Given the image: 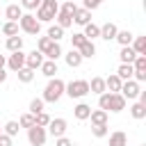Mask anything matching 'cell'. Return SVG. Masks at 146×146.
Returning <instances> with one entry per match:
<instances>
[{"label": "cell", "mask_w": 146, "mask_h": 146, "mask_svg": "<svg viewBox=\"0 0 146 146\" xmlns=\"http://www.w3.org/2000/svg\"><path fill=\"white\" fill-rule=\"evenodd\" d=\"M46 36H48L50 41H55V43H59V39L64 36V30H62L59 25H50V27H48V34H46Z\"/></svg>", "instance_id": "30"}, {"label": "cell", "mask_w": 146, "mask_h": 146, "mask_svg": "<svg viewBox=\"0 0 146 146\" xmlns=\"http://www.w3.org/2000/svg\"><path fill=\"white\" fill-rule=\"evenodd\" d=\"M130 114H132V119H137V121L146 119V105H141V103H132Z\"/></svg>", "instance_id": "29"}, {"label": "cell", "mask_w": 146, "mask_h": 146, "mask_svg": "<svg viewBox=\"0 0 146 146\" xmlns=\"http://www.w3.org/2000/svg\"><path fill=\"white\" fill-rule=\"evenodd\" d=\"M82 34H84V39H87V41H94V39H98V36H100V25H96V23H87Z\"/></svg>", "instance_id": "17"}, {"label": "cell", "mask_w": 146, "mask_h": 146, "mask_svg": "<svg viewBox=\"0 0 146 146\" xmlns=\"http://www.w3.org/2000/svg\"><path fill=\"white\" fill-rule=\"evenodd\" d=\"M55 146H73V141L68 137H57L55 139Z\"/></svg>", "instance_id": "46"}, {"label": "cell", "mask_w": 146, "mask_h": 146, "mask_svg": "<svg viewBox=\"0 0 146 146\" xmlns=\"http://www.w3.org/2000/svg\"><path fill=\"white\" fill-rule=\"evenodd\" d=\"M43 98H32V103H30V114H39V112H46L43 110Z\"/></svg>", "instance_id": "36"}, {"label": "cell", "mask_w": 146, "mask_h": 146, "mask_svg": "<svg viewBox=\"0 0 146 146\" xmlns=\"http://www.w3.org/2000/svg\"><path fill=\"white\" fill-rule=\"evenodd\" d=\"M66 128H68L66 119H50V123L46 125V132L57 139V137H64V135H66Z\"/></svg>", "instance_id": "5"}, {"label": "cell", "mask_w": 146, "mask_h": 146, "mask_svg": "<svg viewBox=\"0 0 146 146\" xmlns=\"http://www.w3.org/2000/svg\"><path fill=\"white\" fill-rule=\"evenodd\" d=\"M135 57H137V52H135L130 46H121V52H119L121 64H132V62H135Z\"/></svg>", "instance_id": "18"}, {"label": "cell", "mask_w": 146, "mask_h": 146, "mask_svg": "<svg viewBox=\"0 0 146 146\" xmlns=\"http://www.w3.org/2000/svg\"><path fill=\"white\" fill-rule=\"evenodd\" d=\"M89 114H91V107H89L87 103H78V105L73 107V116H75L78 121H84V119H89Z\"/></svg>", "instance_id": "16"}, {"label": "cell", "mask_w": 146, "mask_h": 146, "mask_svg": "<svg viewBox=\"0 0 146 146\" xmlns=\"http://www.w3.org/2000/svg\"><path fill=\"white\" fill-rule=\"evenodd\" d=\"M34 18H36L39 23H50V21L55 18V14H50V11H46L43 7H39V9H36V16H34Z\"/></svg>", "instance_id": "33"}, {"label": "cell", "mask_w": 146, "mask_h": 146, "mask_svg": "<svg viewBox=\"0 0 146 146\" xmlns=\"http://www.w3.org/2000/svg\"><path fill=\"white\" fill-rule=\"evenodd\" d=\"M139 91H141V87H139V82H135V80H125L123 84H121V96L125 98V100H135L137 96H139Z\"/></svg>", "instance_id": "6"}, {"label": "cell", "mask_w": 146, "mask_h": 146, "mask_svg": "<svg viewBox=\"0 0 146 146\" xmlns=\"http://www.w3.org/2000/svg\"><path fill=\"white\" fill-rule=\"evenodd\" d=\"M55 21H57L55 25H59L62 30H66V27H71V25H73V18H71L68 14H64V11H57V16H55Z\"/></svg>", "instance_id": "28"}, {"label": "cell", "mask_w": 146, "mask_h": 146, "mask_svg": "<svg viewBox=\"0 0 146 146\" xmlns=\"http://www.w3.org/2000/svg\"><path fill=\"white\" fill-rule=\"evenodd\" d=\"M39 71L50 80V78H55V73H57V62H50V59H43V64L39 66Z\"/></svg>", "instance_id": "19"}, {"label": "cell", "mask_w": 146, "mask_h": 146, "mask_svg": "<svg viewBox=\"0 0 146 146\" xmlns=\"http://www.w3.org/2000/svg\"><path fill=\"white\" fill-rule=\"evenodd\" d=\"M16 75H18V80H21V82H25V84L34 80V71H32V68H27V66H23L21 71H16Z\"/></svg>", "instance_id": "31"}, {"label": "cell", "mask_w": 146, "mask_h": 146, "mask_svg": "<svg viewBox=\"0 0 146 146\" xmlns=\"http://www.w3.org/2000/svg\"><path fill=\"white\" fill-rule=\"evenodd\" d=\"M107 89H105V78H91V82H89V94H96V96H100V94H105Z\"/></svg>", "instance_id": "12"}, {"label": "cell", "mask_w": 146, "mask_h": 146, "mask_svg": "<svg viewBox=\"0 0 146 146\" xmlns=\"http://www.w3.org/2000/svg\"><path fill=\"white\" fill-rule=\"evenodd\" d=\"M75 9H78V5L75 2H71V0H66L62 7H59V11H64V14H68L71 18H73V14H75Z\"/></svg>", "instance_id": "40"}, {"label": "cell", "mask_w": 146, "mask_h": 146, "mask_svg": "<svg viewBox=\"0 0 146 146\" xmlns=\"http://www.w3.org/2000/svg\"><path fill=\"white\" fill-rule=\"evenodd\" d=\"M5 80H7V71H5V68H0V82H5Z\"/></svg>", "instance_id": "48"}, {"label": "cell", "mask_w": 146, "mask_h": 146, "mask_svg": "<svg viewBox=\"0 0 146 146\" xmlns=\"http://www.w3.org/2000/svg\"><path fill=\"white\" fill-rule=\"evenodd\" d=\"M41 7H43L46 11H50V14H55V16H57V11H59V2H57V0H41Z\"/></svg>", "instance_id": "38"}, {"label": "cell", "mask_w": 146, "mask_h": 146, "mask_svg": "<svg viewBox=\"0 0 146 146\" xmlns=\"http://www.w3.org/2000/svg\"><path fill=\"white\" fill-rule=\"evenodd\" d=\"M50 46H52V41H50L48 36H39V41H36V50H39L41 55H43V52H46Z\"/></svg>", "instance_id": "39"}, {"label": "cell", "mask_w": 146, "mask_h": 146, "mask_svg": "<svg viewBox=\"0 0 146 146\" xmlns=\"http://www.w3.org/2000/svg\"><path fill=\"white\" fill-rule=\"evenodd\" d=\"M64 59H66V64H68L71 68H78V66L82 64V55H80V52H78L75 48H71V50H68V52L64 55Z\"/></svg>", "instance_id": "15"}, {"label": "cell", "mask_w": 146, "mask_h": 146, "mask_svg": "<svg viewBox=\"0 0 146 146\" xmlns=\"http://www.w3.org/2000/svg\"><path fill=\"white\" fill-rule=\"evenodd\" d=\"M89 119H91V125H103V123H107V112H103V110H91Z\"/></svg>", "instance_id": "23"}, {"label": "cell", "mask_w": 146, "mask_h": 146, "mask_svg": "<svg viewBox=\"0 0 146 146\" xmlns=\"http://www.w3.org/2000/svg\"><path fill=\"white\" fill-rule=\"evenodd\" d=\"M132 73H135V68H132V64H121L119 68H116V75L125 82V80H132Z\"/></svg>", "instance_id": "27"}, {"label": "cell", "mask_w": 146, "mask_h": 146, "mask_svg": "<svg viewBox=\"0 0 146 146\" xmlns=\"http://www.w3.org/2000/svg\"><path fill=\"white\" fill-rule=\"evenodd\" d=\"M130 48L137 52V55H146V36H135Z\"/></svg>", "instance_id": "26"}, {"label": "cell", "mask_w": 146, "mask_h": 146, "mask_svg": "<svg viewBox=\"0 0 146 146\" xmlns=\"http://www.w3.org/2000/svg\"><path fill=\"white\" fill-rule=\"evenodd\" d=\"M18 30H21V27H18V23H11V21H7V23L2 25V34H5V36H16V34H18Z\"/></svg>", "instance_id": "32"}, {"label": "cell", "mask_w": 146, "mask_h": 146, "mask_svg": "<svg viewBox=\"0 0 146 146\" xmlns=\"http://www.w3.org/2000/svg\"><path fill=\"white\" fill-rule=\"evenodd\" d=\"M62 55H64V52H62V46H59V43H55V41H52V46L43 52V57H46V59H50V62H57Z\"/></svg>", "instance_id": "22"}, {"label": "cell", "mask_w": 146, "mask_h": 146, "mask_svg": "<svg viewBox=\"0 0 146 146\" xmlns=\"http://www.w3.org/2000/svg\"><path fill=\"white\" fill-rule=\"evenodd\" d=\"M125 98L121 96V94H112V98H110V110L107 112H121V110H125Z\"/></svg>", "instance_id": "13"}, {"label": "cell", "mask_w": 146, "mask_h": 146, "mask_svg": "<svg viewBox=\"0 0 146 146\" xmlns=\"http://www.w3.org/2000/svg\"><path fill=\"white\" fill-rule=\"evenodd\" d=\"M116 32H119V27H116L114 23L100 25V39H105V41H114V39H116Z\"/></svg>", "instance_id": "11"}, {"label": "cell", "mask_w": 146, "mask_h": 146, "mask_svg": "<svg viewBox=\"0 0 146 146\" xmlns=\"http://www.w3.org/2000/svg\"><path fill=\"white\" fill-rule=\"evenodd\" d=\"M18 27H21L25 34H32V36H36V34L41 32V23L34 18V14H23L21 21H18Z\"/></svg>", "instance_id": "3"}, {"label": "cell", "mask_w": 146, "mask_h": 146, "mask_svg": "<svg viewBox=\"0 0 146 146\" xmlns=\"http://www.w3.org/2000/svg\"><path fill=\"white\" fill-rule=\"evenodd\" d=\"M5 64H7V59H5V55H0V68H5Z\"/></svg>", "instance_id": "49"}, {"label": "cell", "mask_w": 146, "mask_h": 146, "mask_svg": "<svg viewBox=\"0 0 146 146\" xmlns=\"http://www.w3.org/2000/svg\"><path fill=\"white\" fill-rule=\"evenodd\" d=\"M91 135H94V137H98V139L107 137V135H110V128H107V123H103V125H91Z\"/></svg>", "instance_id": "35"}, {"label": "cell", "mask_w": 146, "mask_h": 146, "mask_svg": "<svg viewBox=\"0 0 146 146\" xmlns=\"http://www.w3.org/2000/svg\"><path fill=\"white\" fill-rule=\"evenodd\" d=\"M121 84H123V80H121L116 73H112L110 78H105V89H107L110 94H119V91H121Z\"/></svg>", "instance_id": "9"}, {"label": "cell", "mask_w": 146, "mask_h": 146, "mask_svg": "<svg viewBox=\"0 0 146 146\" xmlns=\"http://www.w3.org/2000/svg\"><path fill=\"white\" fill-rule=\"evenodd\" d=\"M7 50L9 52H16V50H23V36H7Z\"/></svg>", "instance_id": "25"}, {"label": "cell", "mask_w": 146, "mask_h": 146, "mask_svg": "<svg viewBox=\"0 0 146 146\" xmlns=\"http://www.w3.org/2000/svg\"><path fill=\"white\" fill-rule=\"evenodd\" d=\"M103 5V0H82V7L87 9V11H94V9H98Z\"/></svg>", "instance_id": "45"}, {"label": "cell", "mask_w": 146, "mask_h": 146, "mask_svg": "<svg viewBox=\"0 0 146 146\" xmlns=\"http://www.w3.org/2000/svg\"><path fill=\"white\" fill-rule=\"evenodd\" d=\"M0 135H2V128H0Z\"/></svg>", "instance_id": "50"}, {"label": "cell", "mask_w": 146, "mask_h": 146, "mask_svg": "<svg viewBox=\"0 0 146 146\" xmlns=\"http://www.w3.org/2000/svg\"><path fill=\"white\" fill-rule=\"evenodd\" d=\"M18 128H21V125H18V121H7V123H5V128H2V132H5V135H9V137H16V135H18Z\"/></svg>", "instance_id": "34"}, {"label": "cell", "mask_w": 146, "mask_h": 146, "mask_svg": "<svg viewBox=\"0 0 146 146\" xmlns=\"http://www.w3.org/2000/svg\"><path fill=\"white\" fill-rule=\"evenodd\" d=\"M41 64H43V55H41L39 50H32V52H27V55H25V66H27V68L36 71Z\"/></svg>", "instance_id": "8"}, {"label": "cell", "mask_w": 146, "mask_h": 146, "mask_svg": "<svg viewBox=\"0 0 146 146\" xmlns=\"http://www.w3.org/2000/svg\"><path fill=\"white\" fill-rule=\"evenodd\" d=\"M18 125H21V128H32V125H36L34 114H30V112H27V114H23V116L18 119Z\"/></svg>", "instance_id": "37"}, {"label": "cell", "mask_w": 146, "mask_h": 146, "mask_svg": "<svg viewBox=\"0 0 146 146\" xmlns=\"http://www.w3.org/2000/svg\"><path fill=\"white\" fill-rule=\"evenodd\" d=\"M5 16H7V21H11V23H18V21H21V16H23V9H21V5H9V7L5 9Z\"/></svg>", "instance_id": "14"}, {"label": "cell", "mask_w": 146, "mask_h": 146, "mask_svg": "<svg viewBox=\"0 0 146 146\" xmlns=\"http://www.w3.org/2000/svg\"><path fill=\"white\" fill-rule=\"evenodd\" d=\"M0 146H14V144H11V137L2 132V135H0Z\"/></svg>", "instance_id": "47"}, {"label": "cell", "mask_w": 146, "mask_h": 146, "mask_svg": "<svg viewBox=\"0 0 146 146\" xmlns=\"http://www.w3.org/2000/svg\"><path fill=\"white\" fill-rule=\"evenodd\" d=\"M132 68L135 71H146V55H137L135 62H132Z\"/></svg>", "instance_id": "42"}, {"label": "cell", "mask_w": 146, "mask_h": 146, "mask_svg": "<svg viewBox=\"0 0 146 146\" xmlns=\"http://www.w3.org/2000/svg\"><path fill=\"white\" fill-rule=\"evenodd\" d=\"M64 94L68 98H84L89 94V82L87 80H71L64 89Z\"/></svg>", "instance_id": "2"}, {"label": "cell", "mask_w": 146, "mask_h": 146, "mask_svg": "<svg viewBox=\"0 0 146 146\" xmlns=\"http://www.w3.org/2000/svg\"><path fill=\"white\" fill-rule=\"evenodd\" d=\"M18 5H21V9H30L32 11V9H39L41 7V0H21Z\"/></svg>", "instance_id": "44"}, {"label": "cell", "mask_w": 146, "mask_h": 146, "mask_svg": "<svg viewBox=\"0 0 146 146\" xmlns=\"http://www.w3.org/2000/svg\"><path fill=\"white\" fill-rule=\"evenodd\" d=\"M73 23H78V25H87V23H91V11H87L84 7H78L75 9V14H73Z\"/></svg>", "instance_id": "10"}, {"label": "cell", "mask_w": 146, "mask_h": 146, "mask_svg": "<svg viewBox=\"0 0 146 146\" xmlns=\"http://www.w3.org/2000/svg\"><path fill=\"white\" fill-rule=\"evenodd\" d=\"M46 137H48L46 128H41V125L27 128V141H30L32 146H43V144H46Z\"/></svg>", "instance_id": "4"}, {"label": "cell", "mask_w": 146, "mask_h": 146, "mask_svg": "<svg viewBox=\"0 0 146 146\" xmlns=\"http://www.w3.org/2000/svg\"><path fill=\"white\" fill-rule=\"evenodd\" d=\"M78 52L82 55V59H91V57L96 55V46H94V41H84V43L78 48Z\"/></svg>", "instance_id": "21"}, {"label": "cell", "mask_w": 146, "mask_h": 146, "mask_svg": "<svg viewBox=\"0 0 146 146\" xmlns=\"http://www.w3.org/2000/svg\"><path fill=\"white\" fill-rule=\"evenodd\" d=\"M64 89H66V82L62 80V78H50L48 80V84H46V89H43V103H57L62 96H64Z\"/></svg>", "instance_id": "1"}, {"label": "cell", "mask_w": 146, "mask_h": 146, "mask_svg": "<svg viewBox=\"0 0 146 146\" xmlns=\"http://www.w3.org/2000/svg\"><path fill=\"white\" fill-rule=\"evenodd\" d=\"M141 146H146V144H141Z\"/></svg>", "instance_id": "51"}, {"label": "cell", "mask_w": 146, "mask_h": 146, "mask_svg": "<svg viewBox=\"0 0 146 146\" xmlns=\"http://www.w3.org/2000/svg\"><path fill=\"white\" fill-rule=\"evenodd\" d=\"M84 41H87V39H84V34H82V32H75V34L71 36V48H75V50H78Z\"/></svg>", "instance_id": "41"}, {"label": "cell", "mask_w": 146, "mask_h": 146, "mask_svg": "<svg viewBox=\"0 0 146 146\" xmlns=\"http://www.w3.org/2000/svg\"><path fill=\"white\" fill-rule=\"evenodd\" d=\"M34 121H36V125L46 128V125L50 123V114H46V112H39V114H34Z\"/></svg>", "instance_id": "43"}, {"label": "cell", "mask_w": 146, "mask_h": 146, "mask_svg": "<svg viewBox=\"0 0 146 146\" xmlns=\"http://www.w3.org/2000/svg\"><path fill=\"white\" fill-rule=\"evenodd\" d=\"M132 39H135V34H132L130 30H119L114 41H119L121 46H130V43H132Z\"/></svg>", "instance_id": "24"}, {"label": "cell", "mask_w": 146, "mask_h": 146, "mask_svg": "<svg viewBox=\"0 0 146 146\" xmlns=\"http://www.w3.org/2000/svg\"><path fill=\"white\" fill-rule=\"evenodd\" d=\"M7 66H9V71H21L23 66H25V52L23 50H16V52H11L9 57H7Z\"/></svg>", "instance_id": "7"}, {"label": "cell", "mask_w": 146, "mask_h": 146, "mask_svg": "<svg viewBox=\"0 0 146 146\" xmlns=\"http://www.w3.org/2000/svg\"><path fill=\"white\" fill-rule=\"evenodd\" d=\"M110 146H128V135L123 130H116L110 135Z\"/></svg>", "instance_id": "20"}]
</instances>
